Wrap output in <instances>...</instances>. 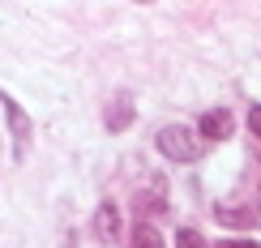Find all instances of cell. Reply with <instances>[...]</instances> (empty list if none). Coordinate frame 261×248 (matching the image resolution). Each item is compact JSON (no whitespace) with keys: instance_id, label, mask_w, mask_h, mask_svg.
<instances>
[{"instance_id":"1","label":"cell","mask_w":261,"mask_h":248,"mask_svg":"<svg viewBox=\"0 0 261 248\" xmlns=\"http://www.w3.org/2000/svg\"><path fill=\"white\" fill-rule=\"evenodd\" d=\"M159 150L171 163H197L205 154V137L189 124H167V128H159Z\"/></svg>"},{"instance_id":"8","label":"cell","mask_w":261,"mask_h":248,"mask_svg":"<svg viewBox=\"0 0 261 248\" xmlns=\"http://www.w3.org/2000/svg\"><path fill=\"white\" fill-rule=\"evenodd\" d=\"M219 223H227V227H253V223H257V210H253V206H244V210L219 206Z\"/></svg>"},{"instance_id":"10","label":"cell","mask_w":261,"mask_h":248,"mask_svg":"<svg viewBox=\"0 0 261 248\" xmlns=\"http://www.w3.org/2000/svg\"><path fill=\"white\" fill-rule=\"evenodd\" d=\"M248 128H253V137H261V107L248 112Z\"/></svg>"},{"instance_id":"6","label":"cell","mask_w":261,"mask_h":248,"mask_svg":"<svg viewBox=\"0 0 261 248\" xmlns=\"http://www.w3.org/2000/svg\"><path fill=\"white\" fill-rule=\"evenodd\" d=\"M133 210H137V223H146V218H154V214L167 210V197H163V180H154L150 184V192L141 188L137 197H133Z\"/></svg>"},{"instance_id":"7","label":"cell","mask_w":261,"mask_h":248,"mask_svg":"<svg viewBox=\"0 0 261 248\" xmlns=\"http://www.w3.org/2000/svg\"><path fill=\"white\" fill-rule=\"evenodd\" d=\"M128 248H163V235L150 227V223H133V231H128Z\"/></svg>"},{"instance_id":"9","label":"cell","mask_w":261,"mask_h":248,"mask_svg":"<svg viewBox=\"0 0 261 248\" xmlns=\"http://www.w3.org/2000/svg\"><path fill=\"white\" fill-rule=\"evenodd\" d=\"M176 248H210L201 240V231H193V227H184L180 235H176Z\"/></svg>"},{"instance_id":"4","label":"cell","mask_w":261,"mask_h":248,"mask_svg":"<svg viewBox=\"0 0 261 248\" xmlns=\"http://www.w3.org/2000/svg\"><path fill=\"white\" fill-rule=\"evenodd\" d=\"M94 235L103 244L120 240V206L116 201H99V210H94Z\"/></svg>"},{"instance_id":"3","label":"cell","mask_w":261,"mask_h":248,"mask_svg":"<svg viewBox=\"0 0 261 248\" xmlns=\"http://www.w3.org/2000/svg\"><path fill=\"white\" fill-rule=\"evenodd\" d=\"M231 128H236V116L227 112V107H214V112H205L197 120V133L205 137V142H227Z\"/></svg>"},{"instance_id":"2","label":"cell","mask_w":261,"mask_h":248,"mask_svg":"<svg viewBox=\"0 0 261 248\" xmlns=\"http://www.w3.org/2000/svg\"><path fill=\"white\" fill-rule=\"evenodd\" d=\"M0 103H5V124H9V137H13L17 158H21V154H26V146H30V133H35V124H30L26 107H21L13 94H5V90H0Z\"/></svg>"},{"instance_id":"5","label":"cell","mask_w":261,"mask_h":248,"mask_svg":"<svg viewBox=\"0 0 261 248\" xmlns=\"http://www.w3.org/2000/svg\"><path fill=\"white\" fill-rule=\"evenodd\" d=\"M133 116H137V107H133V94H116V99L107 103V112H103V124L112 128V133H124V128L133 124Z\"/></svg>"},{"instance_id":"11","label":"cell","mask_w":261,"mask_h":248,"mask_svg":"<svg viewBox=\"0 0 261 248\" xmlns=\"http://www.w3.org/2000/svg\"><path fill=\"white\" fill-rule=\"evenodd\" d=\"M219 248H257V244H253V240H223Z\"/></svg>"}]
</instances>
